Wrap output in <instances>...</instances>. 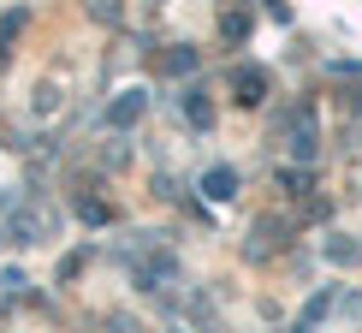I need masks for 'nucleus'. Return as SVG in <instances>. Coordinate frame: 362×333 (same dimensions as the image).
I'll return each instance as SVG.
<instances>
[{
	"label": "nucleus",
	"instance_id": "nucleus-5",
	"mask_svg": "<svg viewBox=\"0 0 362 333\" xmlns=\"http://www.w3.org/2000/svg\"><path fill=\"white\" fill-rule=\"evenodd\" d=\"M196 66V54L190 48H178V54H167V72H190Z\"/></svg>",
	"mask_w": 362,
	"mask_h": 333
},
{
	"label": "nucleus",
	"instance_id": "nucleus-3",
	"mask_svg": "<svg viewBox=\"0 0 362 333\" xmlns=\"http://www.w3.org/2000/svg\"><path fill=\"white\" fill-rule=\"evenodd\" d=\"M202 191H208V196H214V203H226V196H232V191H238V173H232V166H214V173H208V179H202Z\"/></svg>",
	"mask_w": 362,
	"mask_h": 333
},
{
	"label": "nucleus",
	"instance_id": "nucleus-4",
	"mask_svg": "<svg viewBox=\"0 0 362 333\" xmlns=\"http://www.w3.org/2000/svg\"><path fill=\"white\" fill-rule=\"evenodd\" d=\"M220 36H226V42H244V36H250V18H244V12H226V18H220Z\"/></svg>",
	"mask_w": 362,
	"mask_h": 333
},
{
	"label": "nucleus",
	"instance_id": "nucleus-6",
	"mask_svg": "<svg viewBox=\"0 0 362 333\" xmlns=\"http://www.w3.org/2000/svg\"><path fill=\"white\" fill-rule=\"evenodd\" d=\"M89 12L95 18H119V0H89Z\"/></svg>",
	"mask_w": 362,
	"mask_h": 333
},
{
	"label": "nucleus",
	"instance_id": "nucleus-1",
	"mask_svg": "<svg viewBox=\"0 0 362 333\" xmlns=\"http://www.w3.org/2000/svg\"><path fill=\"white\" fill-rule=\"evenodd\" d=\"M143 108H148V96H143V89H131V96H119L113 108H107V125H113V131L137 125V119H143Z\"/></svg>",
	"mask_w": 362,
	"mask_h": 333
},
{
	"label": "nucleus",
	"instance_id": "nucleus-2",
	"mask_svg": "<svg viewBox=\"0 0 362 333\" xmlns=\"http://www.w3.org/2000/svg\"><path fill=\"white\" fill-rule=\"evenodd\" d=\"M232 89H238V101H244V108H250V101H262L267 78H262V72H232Z\"/></svg>",
	"mask_w": 362,
	"mask_h": 333
},
{
	"label": "nucleus",
	"instance_id": "nucleus-7",
	"mask_svg": "<svg viewBox=\"0 0 362 333\" xmlns=\"http://www.w3.org/2000/svg\"><path fill=\"white\" fill-rule=\"evenodd\" d=\"M12 30H18V12H12V18H0V60H6V42H12Z\"/></svg>",
	"mask_w": 362,
	"mask_h": 333
}]
</instances>
